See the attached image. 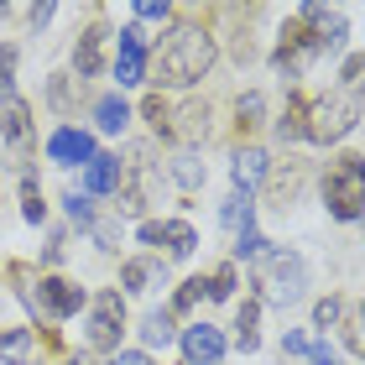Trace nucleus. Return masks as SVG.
Returning a JSON list of instances; mask_svg holds the SVG:
<instances>
[{"mask_svg": "<svg viewBox=\"0 0 365 365\" xmlns=\"http://www.w3.org/2000/svg\"><path fill=\"white\" fill-rule=\"evenodd\" d=\"M214 37L204 26H178L168 42H162V53H157V84L162 89H193L198 78H204L209 68H214Z\"/></svg>", "mask_w": 365, "mask_h": 365, "instance_id": "obj_1", "label": "nucleus"}, {"mask_svg": "<svg viewBox=\"0 0 365 365\" xmlns=\"http://www.w3.org/2000/svg\"><path fill=\"white\" fill-rule=\"evenodd\" d=\"M267 297L261 303H272V308H292V303H303V292H308V267H303V256L297 251H272L267 256Z\"/></svg>", "mask_w": 365, "mask_h": 365, "instance_id": "obj_2", "label": "nucleus"}, {"mask_svg": "<svg viewBox=\"0 0 365 365\" xmlns=\"http://www.w3.org/2000/svg\"><path fill=\"white\" fill-rule=\"evenodd\" d=\"M308 115H313L308 130H303L308 141H339V136H350V130L360 125V99H355V89H350L344 99H319Z\"/></svg>", "mask_w": 365, "mask_h": 365, "instance_id": "obj_3", "label": "nucleus"}, {"mask_svg": "<svg viewBox=\"0 0 365 365\" xmlns=\"http://www.w3.org/2000/svg\"><path fill=\"white\" fill-rule=\"evenodd\" d=\"M360 182H365V162L360 157H344V168L324 182V204H329L334 220H344V225L360 220Z\"/></svg>", "mask_w": 365, "mask_h": 365, "instance_id": "obj_4", "label": "nucleus"}, {"mask_svg": "<svg viewBox=\"0 0 365 365\" xmlns=\"http://www.w3.org/2000/svg\"><path fill=\"white\" fill-rule=\"evenodd\" d=\"M120 329H125V297L120 292H99L89 313V344L94 350H120Z\"/></svg>", "mask_w": 365, "mask_h": 365, "instance_id": "obj_5", "label": "nucleus"}, {"mask_svg": "<svg viewBox=\"0 0 365 365\" xmlns=\"http://www.w3.org/2000/svg\"><path fill=\"white\" fill-rule=\"evenodd\" d=\"M115 94H125V89H136V84H146V37L136 26H125L120 31V47H115Z\"/></svg>", "mask_w": 365, "mask_h": 365, "instance_id": "obj_6", "label": "nucleus"}, {"mask_svg": "<svg viewBox=\"0 0 365 365\" xmlns=\"http://www.w3.org/2000/svg\"><path fill=\"white\" fill-rule=\"evenodd\" d=\"M178 344H182V355H188V365H220L225 360V329H214V324H188V329H178Z\"/></svg>", "mask_w": 365, "mask_h": 365, "instance_id": "obj_7", "label": "nucleus"}, {"mask_svg": "<svg viewBox=\"0 0 365 365\" xmlns=\"http://www.w3.org/2000/svg\"><path fill=\"white\" fill-rule=\"evenodd\" d=\"M47 157L58 162V168H84L94 157V130H78V125H58L53 136H47Z\"/></svg>", "mask_w": 365, "mask_h": 365, "instance_id": "obj_8", "label": "nucleus"}, {"mask_svg": "<svg viewBox=\"0 0 365 365\" xmlns=\"http://www.w3.org/2000/svg\"><path fill=\"white\" fill-rule=\"evenodd\" d=\"M37 303L53 313V319H73V313L89 303V292L68 277H47V282H37Z\"/></svg>", "mask_w": 365, "mask_h": 365, "instance_id": "obj_9", "label": "nucleus"}, {"mask_svg": "<svg viewBox=\"0 0 365 365\" xmlns=\"http://www.w3.org/2000/svg\"><path fill=\"white\" fill-rule=\"evenodd\" d=\"M230 178H235V193L256 198V188L272 178V157L261 152V146H240V152L230 157Z\"/></svg>", "mask_w": 365, "mask_h": 365, "instance_id": "obj_10", "label": "nucleus"}, {"mask_svg": "<svg viewBox=\"0 0 365 365\" xmlns=\"http://www.w3.org/2000/svg\"><path fill=\"white\" fill-rule=\"evenodd\" d=\"M120 157H110V152H94L84 162V182H78V193H89V198H105V193H120Z\"/></svg>", "mask_w": 365, "mask_h": 365, "instance_id": "obj_11", "label": "nucleus"}, {"mask_svg": "<svg viewBox=\"0 0 365 365\" xmlns=\"http://www.w3.org/2000/svg\"><path fill=\"white\" fill-rule=\"evenodd\" d=\"M26 130H31V105L16 99V94H0V136H6L11 146H21Z\"/></svg>", "mask_w": 365, "mask_h": 365, "instance_id": "obj_12", "label": "nucleus"}, {"mask_svg": "<svg viewBox=\"0 0 365 365\" xmlns=\"http://www.w3.org/2000/svg\"><path fill=\"white\" fill-rule=\"evenodd\" d=\"M99 63H105V31L89 26L84 37H78V47H73V78H78V84H84V78H94Z\"/></svg>", "mask_w": 365, "mask_h": 365, "instance_id": "obj_13", "label": "nucleus"}, {"mask_svg": "<svg viewBox=\"0 0 365 365\" xmlns=\"http://www.w3.org/2000/svg\"><path fill=\"white\" fill-rule=\"evenodd\" d=\"M141 344H146V350H173V344H178L173 308H152V313L141 319Z\"/></svg>", "mask_w": 365, "mask_h": 365, "instance_id": "obj_14", "label": "nucleus"}, {"mask_svg": "<svg viewBox=\"0 0 365 365\" xmlns=\"http://www.w3.org/2000/svg\"><path fill=\"white\" fill-rule=\"evenodd\" d=\"M125 125H130V99H125V94L94 99V130H105V136H120Z\"/></svg>", "mask_w": 365, "mask_h": 365, "instance_id": "obj_15", "label": "nucleus"}, {"mask_svg": "<svg viewBox=\"0 0 365 365\" xmlns=\"http://www.w3.org/2000/svg\"><path fill=\"white\" fill-rule=\"evenodd\" d=\"M0 365H37V334L31 329H6L0 334Z\"/></svg>", "mask_w": 365, "mask_h": 365, "instance_id": "obj_16", "label": "nucleus"}, {"mask_svg": "<svg viewBox=\"0 0 365 365\" xmlns=\"http://www.w3.org/2000/svg\"><path fill=\"white\" fill-rule=\"evenodd\" d=\"M220 225L225 230H256V198H245V193H230L225 204H220Z\"/></svg>", "mask_w": 365, "mask_h": 365, "instance_id": "obj_17", "label": "nucleus"}, {"mask_svg": "<svg viewBox=\"0 0 365 365\" xmlns=\"http://www.w3.org/2000/svg\"><path fill=\"white\" fill-rule=\"evenodd\" d=\"M256 319H261V297H245V303L235 308V350H245V355H251L256 344H261Z\"/></svg>", "mask_w": 365, "mask_h": 365, "instance_id": "obj_18", "label": "nucleus"}, {"mask_svg": "<svg viewBox=\"0 0 365 365\" xmlns=\"http://www.w3.org/2000/svg\"><path fill=\"white\" fill-rule=\"evenodd\" d=\"M168 173H173V182H178V188H182V193H193V188H204V178H209V173H204V157H198V152H178Z\"/></svg>", "mask_w": 365, "mask_h": 365, "instance_id": "obj_19", "label": "nucleus"}, {"mask_svg": "<svg viewBox=\"0 0 365 365\" xmlns=\"http://www.w3.org/2000/svg\"><path fill=\"white\" fill-rule=\"evenodd\" d=\"M267 256H272V240L261 235V230H240L235 235V261H251L256 267V261H267Z\"/></svg>", "mask_w": 365, "mask_h": 365, "instance_id": "obj_20", "label": "nucleus"}, {"mask_svg": "<svg viewBox=\"0 0 365 365\" xmlns=\"http://www.w3.org/2000/svg\"><path fill=\"white\" fill-rule=\"evenodd\" d=\"M162 240H168V256H193V245H198V235H193V225H182V220H173V225H162Z\"/></svg>", "mask_w": 365, "mask_h": 365, "instance_id": "obj_21", "label": "nucleus"}, {"mask_svg": "<svg viewBox=\"0 0 365 365\" xmlns=\"http://www.w3.org/2000/svg\"><path fill=\"white\" fill-rule=\"evenodd\" d=\"M303 130H308V110L292 99V105H287V115L277 120V141H303Z\"/></svg>", "mask_w": 365, "mask_h": 365, "instance_id": "obj_22", "label": "nucleus"}, {"mask_svg": "<svg viewBox=\"0 0 365 365\" xmlns=\"http://www.w3.org/2000/svg\"><path fill=\"white\" fill-rule=\"evenodd\" d=\"M63 209H68V220H73L78 230H89V225H94V198H89V193L68 188V193H63Z\"/></svg>", "mask_w": 365, "mask_h": 365, "instance_id": "obj_23", "label": "nucleus"}, {"mask_svg": "<svg viewBox=\"0 0 365 365\" xmlns=\"http://www.w3.org/2000/svg\"><path fill=\"white\" fill-rule=\"evenodd\" d=\"M204 292L214 297V303H230V292H235V267H220V272L204 282Z\"/></svg>", "mask_w": 365, "mask_h": 365, "instance_id": "obj_24", "label": "nucleus"}, {"mask_svg": "<svg viewBox=\"0 0 365 365\" xmlns=\"http://www.w3.org/2000/svg\"><path fill=\"white\" fill-rule=\"evenodd\" d=\"M73 84H78L73 73H58L53 84H47V99H53V110H68V105H73Z\"/></svg>", "mask_w": 365, "mask_h": 365, "instance_id": "obj_25", "label": "nucleus"}, {"mask_svg": "<svg viewBox=\"0 0 365 365\" xmlns=\"http://www.w3.org/2000/svg\"><path fill=\"white\" fill-rule=\"evenodd\" d=\"M339 313H344L339 297H319V308H313V329H334V324H339Z\"/></svg>", "mask_w": 365, "mask_h": 365, "instance_id": "obj_26", "label": "nucleus"}, {"mask_svg": "<svg viewBox=\"0 0 365 365\" xmlns=\"http://www.w3.org/2000/svg\"><path fill=\"white\" fill-rule=\"evenodd\" d=\"M130 16H136V21H168L173 6H168V0H136V6H130Z\"/></svg>", "mask_w": 365, "mask_h": 365, "instance_id": "obj_27", "label": "nucleus"}, {"mask_svg": "<svg viewBox=\"0 0 365 365\" xmlns=\"http://www.w3.org/2000/svg\"><path fill=\"white\" fill-rule=\"evenodd\" d=\"M89 235H94V245H99V251H115V240H120V225L94 220V225H89Z\"/></svg>", "mask_w": 365, "mask_h": 365, "instance_id": "obj_28", "label": "nucleus"}, {"mask_svg": "<svg viewBox=\"0 0 365 365\" xmlns=\"http://www.w3.org/2000/svg\"><path fill=\"white\" fill-rule=\"evenodd\" d=\"M308 350H313L308 329H287V334H282V355H308Z\"/></svg>", "mask_w": 365, "mask_h": 365, "instance_id": "obj_29", "label": "nucleus"}, {"mask_svg": "<svg viewBox=\"0 0 365 365\" xmlns=\"http://www.w3.org/2000/svg\"><path fill=\"white\" fill-rule=\"evenodd\" d=\"M198 297H204V277H198V282H182V287H178V297H173V308H193Z\"/></svg>", "mask_w": 365, "mask_h": 365, "instance_id": "obj_30", "label": "nucleus"}, {"mask_svg": "<svg viewBox=\"0 0 365 365\" xmlns=\"http://www.w3.org/2000/svg\"><path fill=\"white\" fill-rule=\"evenodd\" d=\"M16 47H0V94H11V84H16Z\"/></svg>", "mask_w": 365, "mask_h": 365, "instance_id": "obj_31", "label": "nucleus"}, {"mask_svg": "<svg viewBox=\"0 0 365 365\" xmlns=\"http://www.w3.org/2000/svg\"><path fill=\"white\" fill-rule=\"evenodd\" d=\"M261 115H267V99H261V94H245V99H240V120L251 125V120H261Z\"/></svg>", "mask_w": 365, "mask_h": 365, "instance_id": "obj_32", "label": "nucleus"}, {"mask_svg": "<svg viewBox=\"0 0 365 365\" xmlns=\"http://www.w3.org/2000/svg\"><path fill=\"white\" fill-rule=\"evenodd\" d=\"M105 365H152V355H146V350H115Z\"/></svg>", "mask_w": 365, "mask_h": 365, "instance_id": "obj_33", "label": "nucleus"}, {"mask_svg": "<svg viewBox=\"0 0 365 365\" xmlns=\"http://www.w3.org/2000/svg\"><path fill=\"white\" fill-rule=\"evenodd\" d=\"M53 16H58L53 6H31V11H26V21H31V31H42L47 21H53Z\"/></svg>", "mask_w": 365, "mask_h": 365, "instance_id": "obj_34", "label": "nucleus"}, {"mask_svg": "<svg viewBox=\"0 0 365 365\" xmlns=\"http://www.w3.org/2000/svg\"><path fill=\"white\" fill-rule=\"evenodd\" d=\"M339 84H344V89H355V84H360V58H344V68H339Z\"/></svg>", "mask_w": 365, "mask_h": 365, "instance_id": "obj_35", "label": "nucleus"}, {"mask_svg": "<svg viewBox=\"0 0 365 365\" xmlns=\"http://www.w3.org/2000/svg\"><path fill=\"white\" fill-rule=\"evenodd\" d=\"M308 360H313V365H344L334 350H329V344H313V350H308Z\"/></svg>", "mask_w": 365, "mask_h": 365, "instance_id": "obj_36", "label": "nucleus"}, {"mask_svg": "<svg viewBox=\"0 0 365 365\" xmlns=\"http://www.w3.org/2000/svg\"><path fill=\"white\" fill-rule=\"evenodd\" d=\"M136 235H141V240H146V245H157V240H162V225H157V220H146V225H141V230H136Z\"/></svg>", "mask_w": 365, "mask_h": 365, "instance_id": "obj_37", "label": "nucleus"}, {"mask_svg": "<svg viewBox=\"0 0 365 365\" xmlns=\"http://www.w3.org/2000/svg\"><path fill=\"white\" fill-rule=\"evenodd\" d=\"M344 344H350V350H360V319L344 324Z\"/></svg>", "mask_w": 365, "mask_h": 365, "instance_id": "obj_38", "label": "nucleus"}, {"mask_svg": "<svg viewBox=\"0 0 365 365\" xmlns=\"http://www.w3.org/2000/svg\"><path fill=\"white\" fill-rule=\"evenodd\" d=\"M68 365H84V360H68Z\"/></svg>", "mask_w": 365, "mask_h": 365, "instance_id": "obj_39", "label": "nucleus"}]
</instances>
